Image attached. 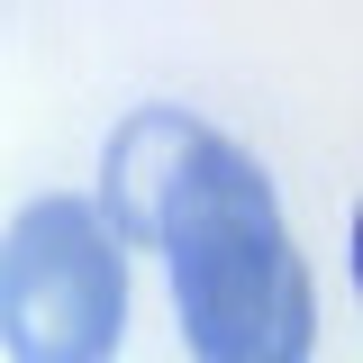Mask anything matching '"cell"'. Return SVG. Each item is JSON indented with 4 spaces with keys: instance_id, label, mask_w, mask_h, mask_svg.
I'll list each match as a JSON object with an SVG mask.
<instances>
[{
    "instance_id": "2",
    "label": "cell",
    "mask_w": 363,
    "mask_h": 363,
    "mask_svg": "<svg viewBox=\"0 0 363 363\" xmlns=\"http://www.w3.org/2000/svg\"><path fill=\"white\" fill-rule=\"evenodd\" d=\"M128 245L82 191H37L0 227V354L9 363H118Z\"/></svg>"
},
{
    "instance_id": "1",
    "label": "cell",
    "mask_w": 363,
    "mask_h": 363,
    "mask_svg": "<svg viewBox=\"0 0 363 363\" xmlns=\"http://www.w3.org/2000/svg\"><path fill=\"white\" fill-rule=\"evenodd\" d=\"M118 245H155L191 363H309L318 272L272 200V173L191 109H136L100 155L91 200Z\"/></svg>"
}]
</instances>
